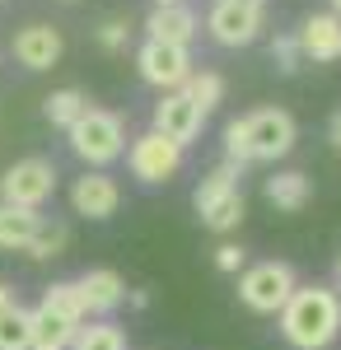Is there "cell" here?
<instances>
[{
  "label": "cell",
  "instance_id": "obj_1",
  "mask_svg": "<svg viewBox=\"0 0 341 350\" xmlns=\"http://www.w3.org/2000/svg\"><path fill=\"white\" fill-rule=\"evenodd\" d=\"M281 332L294 350H323L337 341L341 332V299L327 285H304L294 290L281 308Z\"/></svg>",
  "mask_w": 341,
  "mask_h": 350
},
{
  "label": "cell",
  "instance_id": "obj_2",
  "mask_svg": "<svg viewBox=\"0 0 341 350\" xmlns=\"http://www.w3.org/2000/svg\"><path fill=\"white\" fill-rule=\"evenodd\" d=\"M71 150H75L84 163H112L122 150H127V126H122V117L108 108H84L75 126H71Z\"/></svg>",
  "mask_w": 341,
  "mask_h": 350
},
{
  "label": "cell",
  "instance_id": "obj_3",
  "mask_svg": "<svg viewBox=\"0 0 341 350\" xmlns=\"http://www.w3.org/2000/svg\"><path fill=\"white\" fill-rule=\"evenodd\" d=\"M299 285H294V271L286 262H257L238 275V299L253 308V313H281L290 304Z\"/></svg>",
  "mask_w": 341,
  "mask_h": 350
},
{
  "label": "cell",
  "instance_id": "obj_4",
  "mask_svg": "<svg viewBox=\"0 0 341 350\" xmlns=\"http://www.w3.org/2000/svg\"><path fill=\"white\" fill-rule=\"evenodd\" d=\"M294 150V117L286 108H257L248 117V159L276 163Z\"/></svg>",
  "mask_w": 341,
  "mask_h": 350
},
{
  "label": "cell",
  "instance_id": "obj_5",
  "mask_svg": "<svg viewBox=\"0 0 341 350\" xmlns=\"http://www.w3.org/2000/svg\"><path fill=\"white\" fill-rule=\"evenodd\" d=\"M52 191H56V163L52 159H19L5 178H0V196H5V206L38 211Z\"/></svg>",
  "mask_w": 341,
  "mask_h": 350
},
{
  "label": "cell",
  "instance_id": "obj_6",
  "mask_svg": "<svg viewBox=\"0 0 341 350\" xmlns=\"http://www.w3.org/2000/svg\"><path fill=\"white\" fill-rule=\"evenodd\" d=\"M127 163H131V173L140 183H168L183 168V145H173L168 135H159V131H145L131 140Z\"/></svg>",
  "mask_w": 341,
  "mask_h": 350
},
{
  "label": "cell",
  "instance_id": "obj_7",
  "mask_svg": "<svg viewBox=\"0 0 341 350\" xmlns=\"http://www.w3.org/2000/svg\"><path fill=\"white\" fill-rule=\"evenodd\" d=\"M136 66H140V80L164 89V94H173V89H183L187 75H192V56L187 47H168V42H150L145 38V47L136 52Z\"/></svg>",
  "mask_w": 341,
  "mask_h": 350
},
{
  "label": "cell",
  "instance_id": "obj_8",
  "mask_svg": "<svg viewBox=\"0 0 341 350\" xmlns=\"http://www.w3.org/2000/svg\"><path fill=\"white\" fill-rule=\"evenodd\" d=\"M206 28H210V38H215L220 47H248V42L257 38V28H262V10L238 5V0H215Z\"/></svg>",
  "mask_w": 341,
  "mask_h": 350
},
{
  "label": "cell",
  "instance_id": "obj_9",
  "mask_svg": "<svg viewBox=\"0 0 341 350\" xmlns=\"http://www.w3.org/2000/svg\"><path fill=\"white\" fill-rule=\"evenodd\" d=\"M201 108L187 98L183 89H173V94H164L155 103V126L150 131H159V135H168L173 145H192L197 140V131H201Z\"/></svg>",
  "mask_w": 341,
  "mask_h": 350
},
{
  "label": "cell",
  "instance_id": "obj_10",
  "mask_svg": "<svg viewBox=\"0 0 341 350\" xmlns=\"http://www.w3.org/2000/svg\"><path fill=\"white\" fill-rule=\"evenodd\" d=\"M71 206L84 219H108V215H117V206H122V187L108 173H84L71 187Z\"/></svg>",
  "mask_w": 341,
  "mask_h": 350
},
{
  "label": "cell",
  "instance_id": "obj_11",
  "mask_svg": "<svg viewBox=\"0 0 341 350\" xmlns=\"http://www.w3.org/2000/svg\"><path fill=\"white\" fill-rule=\"evenodd\" d=\"M61 33L52 24H28L14 33V56H19V66L28 70H52L56 61H61Z\"/></svg>",
  "mask_w": 341,
  "mask_h": 350
},
{
  "label": "cell",
  "instance_id": "obj_12",
  "mask_svg": "<svg viewBox=\"0 0 341 350\" xmlns=\"http://www.w3.org/2000/svg\"><path fill=\"white\" fill-rule=\"evenodd\" d=\"M145 28H150V42L187 47L201 24H197V14H192V5H155V14L145 19Z\"/></svg>",
  "mask_w": 341,
  "mask_h": 350
},
{
  "label": "cell",
  "instance_id": "obj_13",
  "mask_svg": "<svg viewBox=\"0 0 341 350\" xmlns=\"http://www.w3.org/2000/svg\"><path fill=\"white\" fill-rule=\"evenodd\" d=\"M294 38H299V52L309 61H337L341 56V19L337 14H309Z\"/></svg>",
  "mask_w": 341,
  "mask_h": 350
},
{
  "label": "cell",
  "instance_id": "obj_14",
  "mask_svg": "<svg viewBox=\"0 0 341 350\" xmlns=\"http://www.w3.org/2000/svg\"><path fill=\"white\" fill-rule=\"evenodd\" d=\"M75 285H79V295H84V304H89V313H108V308H117V304L127 299L122 275H117V271H108V267L84 271Z\"/></svg>",
  "mask_w": 341,
  "mask_h": 350
},
{
  "label": "cell",
  "instance_id": "obj_15",
  "mask_svg": "<svg viewBox=\"0 0 341 350\" xmlns=\"http://www.w3.org/2000/svg\"><path fill=\"white\" fill-rule=\"evenodd\" d=\"M75 323H66L61 313H52L47 304L33 308V350H71L75 346Z\"/></svg>",
  "mask_w": 341,
  "mask_h": 350
},
{
  "label": "cell",
  "instance_id": "obj_16",
  "mask_svg": "<svg viewBox=\"0 0 341 350\" xmlns=\"http://www.w3.org/2000/svg\"><path fill=\"white\" fill-rule=\"evenodd\" d=\"M38 224H42L38 211L5 206V201H0V247H24V252H28V243H33V234H38Z\"/></svg>",
  "mask_w": 341,
  "mask_h": 350
},
{
  "label": "cell",
  "instance_id": "obj_17",
  "mask_svg": "<svg viewBox=\"0 0 341 350\" xmlns=\"http://www.w3.org/2000/svg\"><path fill=\"white\" fill-rule=\"evenodd\" d=\"M266 201L276 211H304L309 206V178L304 173H276V178H266Z\"/></svg>",
  "mask_w": 341,
  "mask_h": 350
},
{
  "label": "cell",
  "instance_id": "obj_18",
  "mask_svg": "<svg viewBox=\"0 0 341 350\" xmlns=\"http://www.w3.org/2000/svg\"><path fill=\"white\" fill-rule=\"evenodd\" d=\"M201 215V224L206 229H215V234H229V229H238V219H243V191H225V196H215L210 206H201L197 211Z\"/></svg>",
  "mask_w": 341,
  "mask_h": 350
},
{
  "label": "cell",
  "instance_id": "obj_19",
  "mask_svg": "<svg viewBox=\"0 0 341 350\" xmlns=\"http://www.w3.org/2000/svg\"><path fill=\"white\" fill-rule=\"evenodd\" d=\"M42 304L52 308V313H61L66 323H84L89 318V304H84V295H79L75 280H56V285H47V295H42Z\"/></svg>",
  "mask_w": 341,
  "mask_h": 350
},
{
  "label": "cell",
  "instance_id": "obj_20",
  "mask_svg": "<svg viewBox=\"0 0 341 350\" xmlns=\"http://www.w3.org/2000/svg\"><path fill=\"white\" fill-rule=\"evenodd\" d=\"M84 108H89V98H84L79 89H56V94H47V103H42L47 122H52V126H66V131L84 117Z\"/></svg>",
  "mask_w": 341,
  "mask_h": 350
},
{
  "label": "cell",
  "instance_id": "obj_21",
  "mask_svg": "<svg viewBox=\"0 0 341 350\" xmlns=\"http://www.w3.org/2000/svg\"><path fill=\"white\" fill-rule=\"evenodd\" d=\"M0 350H33V313L19 304L0 313Z\"/></svg>",
  "mask_w": 341,
  "mask_h": 350
},
{
  "label": "cell",
  "instance_id": "obj_22",
  "mask_svg": "<svg viewBox=\"0 0 341 350\" xmlns=\"http://www.w3.org/2000/svg\"><path fill=\"white\" fill-rule=\"evenodd\" d=\"M183 94L192 98V103H197V108H201V117H206V112L220 103V94H225V80H220L215 70H192V75H187V84H183Z\"/></svg>",
  "mask_w": 341,
  "mask_h": 350
},
{
  "label": "cell",
  "instance_id": "obj_23",
  "mask_svg": "<svg viewBox=\"0 0 341 350\" xmlns=\"http://www.w3.org/2000/svg\"><path fill=\"white\" fill-rule=\"evenodd\" d=\"M238 163H220V168H210L206 178H201V187H197V196H192V206H197V211H201V206H210V201H215V196H225V191H234L238 183Z\"/></svg>",
  "mask_w": 341,
  "mask_h": 350
},
{
  "label": "cell",
  "instance_id": "obj_24",
  "mask_svg": "<svg viewBox=\"0 0 341 350\" xmlns=\"http://www.w3.org/2000/svg\"><path fill=\"white\" fill-rule=\"evenodd\" d=\"M75 350H127V336L112 323H94L75 332Z\"/></svg>",
  "mask_w": 341,
  "mask_h": 350
},
{
  "label": "cell",
  "instance_id": "obj_25",
  "mask_svg": "<svg viewBox=\"0 0 341 350\" xmlns=\"http://www.w3.org/2000/svg\"><path fill=\"white\" fill-rule=\"evenodd\" d=\"M61 247H66V224H38V234L28 243V257L47 262V257H61Z\"/></svg>",
  "mask_w": 341,
  "mask_h": 350
},
{
  "label": "cell",
  "instance_id": "obj_26",
  "mask_svg": "<svg viewBox=\"0 0 341 350\" xmlns=\"http://www.w3.org/2000/svg\"><path fill=\"white\" fill-rule=\"evenodd\" d=\"M271 61H276V70H281V75H294V70H299V61H304L299 38H294V33H281V38L271 42Z\"/></svg>",
  "mask_w": 341,
  "mask_h": 350
},
{
  "label": "cell",
  "instance_id": "obj_27",
  "mask_svg": "<svg viewBox=\"0 0 341 350\" xmlns=\"http://www.w3.org/2000/svg\"><path fill=\"white\" fill-rule=\"evenodd\" d=\"M225 159L229 163H248V117H234L229 126H225Z\"/></svg>",
  "mask_w": 341,
  "mask_h": 350
},
{
  "label": "cell",
  "instance_id": "obj_28",
  "mask_svg": "<svg viewBox=\"0 0 341 350\" xmlns=\"http://www.w3.org/2000/svg\"><path fill=\"white\" fill-rule=\"evenodd\" d=\"M127 38H131V28L122 24V19H108V24H99V42H103L108 52H122V47H127Z\"/></svg>",
  "mask_w": 341,
  "mask_h": 350
},
{
  "label": "cell",
  "instance_id": "obj_29",
  "mask_svg": "<svg viewBox=\"0 0 341 350\" xmlns=\"http://www.w3.org/2000/svg\"><path fill=\"white\" fill-rule=\"evenodd\" d=\"M243 257H248V252H243L238 243H225V247H215V267H220V271H243Z\"/></svg>",
  "mask_w": 341,
  "mask_h": 350
},
{
  "label": "cell",
  "instance_id": "obj_30",
  "mask_svg": "<svg viewBox=\"0 0 341 350\" xmlns=\"http://www.w3.org/2000/svg\"><path fill=\"white\" fill-rule=\"evenodd\" d=\"M5 308H14V290H10V285L0 280V313H5Z\"/></svg>",
  "mask_w": 341,
  "mask_h": 350
},
{
  "label": "cell",
  "instance_id": "obj_31",
  "mask_svg": "<svg viewBox=\"0 0 341 350\" xmlns=\"http://www.w3.org/2000/svg\"><path fill=\"white\" fill-rule=\"evenodd\" d=\"M332 140H337V145H341V112H337V117H332Z\"/></svg>",
  "mask_w": 341,
  "mask_h": 350
},
{
  "label": "cell",
  "instance_id": "obj_32",
  "mask_svg": "<svg viewBox=\"0 0 341 350\" xmlns=\"http://www.w3.org/2000/svg\"><path fill=\"white\" fill-rule=\"evenodd\" d=\"M238 5H253V10H262V5H266V0H238Z\"/></svg>",
  "mask_w": 341,
  "mask_h": 350
},
{
  "label": "cell",
  "instance_id": "obj_33",
  "mask_svg": "<svg viewBox=\"0 0 341 350\" xmlns=\"http://www.w3.org/2000/svg\"><path fill=\"white\" fill-rule=\"evenodd\" d=\"M332 14H337V19H341V0H332Z\"/></svg>",
  "mask_w": 341,
  "mask_h": 350
},
{
  "label": "cell",
  "instance_id": "obj_34",
  "mask_svg": "<svg viewBox=\"0 0 341 350\" xmlns=\"http://www.w3.org/2000/svg\"><path fill=\"white\" fill-rule=\"evenodd\" d=\"M159 5H183V0H159Z\"/></svg>",
  "mask_w": 341,
  "mask_h": 350
},
{
  "label": "cell",
  "instance_id": "obj_35",
  "mask_svg": "<svg viewBox=\"0 0 341 350\" xmlns=\"http://www.w3.org/2000/svg\"><path fill=\"white\" fill-rule=\"evenodd\" d=\"M337 285H341V262H337Z\"/></svg>",
  "mask_w": 341,
  "mask_h": 350
}]
</instances>
